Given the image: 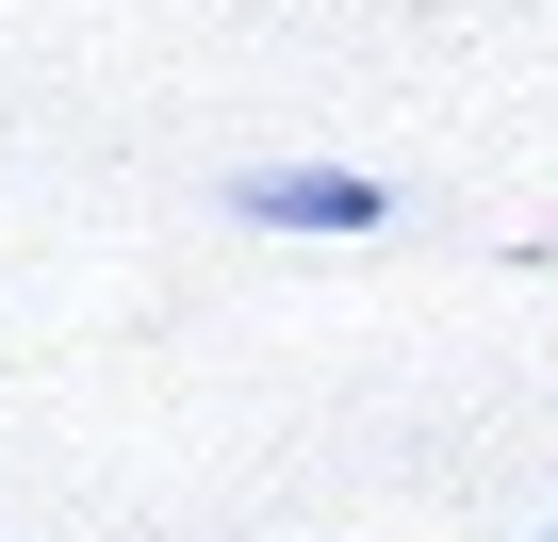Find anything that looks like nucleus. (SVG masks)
Masks as SVG:
<instances>
[{
    "label": "nucleus",
    "instance_id": "obj_1",
    "mask_svg": "<svg viewBox=\"0 0 558 542\" xmlns=\"http://www.w3.org/2000/svg\"><path fill=\"white\" fill-rule=\"evenodd\" d=\"M230 214H246V230H378L395 197H378L362 165H246V181H230Z\"/></svg>",
    "mask_w": 558,
    "mask_h": 542
},
{
    "label": "nucleus",
    "instance_id": "obj_2",
    "mask_svg": "<svg viewBox=\"0 0 558 542\" xmlns=\"http://www.w3.org/2000/svg\"><path fill=\"white\" fill-rule=\"evenodd\" d=\"M525 542H558V526H525Z\"/></svg>",
    "mask_w": 558,
    "mask_h": 542
}]
</instances>
